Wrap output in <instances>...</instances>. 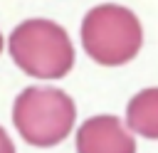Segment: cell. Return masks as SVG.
<instances>
[{"label":"cell","mask_w":158,"mask_h":153,"mask_svg":"<svg viewBox=\"0 0 158 153\" xmlns=\"http://www.w3.org/2000/svg\"><path fill=\"white\" fill-rule=\"evenodd\" d=\"M15 64L35 79H62L74 67V44L67 30L52 20H25L10 35Z\"/></svg>","instance_id":"7a4b0ae2"},{"label":"cell","mask_w":158,"mask_h":153,"mask_svg":"<svg viewBox=\"0 0 158 153\" xmlns=\"http://www.w3.org/2000/svg\"><path fill=\"white\" fill-rule=\"evenodd\" d=\"M143 44V27L133 10L104 2L91 7L81 20V47L104 67H118L131 62Z\"/></svg>","instance_id":"6da1fadb"},{"label":"cell","mask_w":158,"mask_h":153,"mask_svg":"<svg viewBox=\"0 0 158 153\" xmlns=\"http://www.w3.org/2000/svg\"><path fill=\"white\" fill-rule=\"evenodd\" d=\"M126 128L158 141V86L141 89L126 106Z\"/></svg>","instance_id":"5b68a950"},{"label":"cell","mask_w":158,"mask_h":153,"mask_svg":"<svg viewBox=\"0 0 158 153\" xmlns=\"http://www.w3.org/2000/svg\"><path fill=\"white\" fill-rule=\"evenodd\" d=\"M77 153H136V138L116 116H91L77 131Z\"/></svg>","instance_id":"277c9868"},{"label":"cell","mask_w":158,"mask_h":153,"mask_svg":"<svg viewBox=\"0 0 158 153\" xmlns=\"http://www.w3.org/2000/svg\"><path fill=\"white\" fill-rule=\"evenodd\" d=\"M0 52H2V35H0Z\"/></svg>","instance_id":"52a82bcc"},{"label":"cell","mask_w":158,"mask_h":153,"mask_svg":"<svg viewBox=\"0 0 158 153\" xmlns=\"http://www.w3.org/2000/svg\"><path fill=\"white\" fill-rule=\"evenodd\" d=\"M77 106L72 96L54 86H27L12 106V123L30 146L49 148L62 143L74 128Z\"/></svg>","instance_id":"3957f363"},{"label":"cell","mask_w":158,"mask_h":153,"mask_svg":"<svg viewBox=\"0 0 158 153\" xmlns=\"http://www.w3.org/2000/svg\"><path fill=\"white\" fill-rule=\"evenodd\" d=\"M0 153H15V146L10 141V136L5 133V128L0 126Z\"/></svg>","instance_id":"8992f818"}]
</instances>
